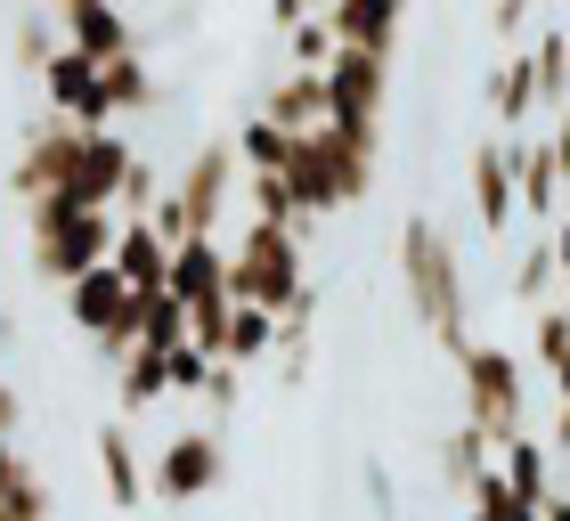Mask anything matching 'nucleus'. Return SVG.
I'll use <instances>...</instances> for the list:
<instances>
[{
  "mask_svg": "<svg viewBox=\"0 0 570 521\" xmlns=\"http://www.w3.org/2000/svg\"><path fill=\"white\" fill-rule=\"evenodd\" d=\"M392 245H400V285H407V309H416L424 334L456 358V351H464V260H456V245H449V228L424 220V213H407Z\"/></svg>",
  "mask_w": 570,
  "mask_h": 521,
  "instance_id": "1",
  "label": "nucleus"
},
{
  "mask_svg": "<svg viewBox=\"0 0 570 521\" xmlns=\"http://www.w3.org/2000/svg\"><path fill=\"white\" fill-rule=\"evenodd\" d=\"M115 204H82V196H41V204H24V253H33V277L49 285H66V277H82L98 269V260L115 253Z\"/></svg>",
  "mask_w": 570,
  "mask_h": 521,
  "instance_id": "2",
  "label": "nucleus"
},
{
  "mask_svg": "<svg viewBox=\"0 0 570 521\" xmlns=\"http://www.w3.org/2000/svg\"><path fill=\"white\" fill-rule=\"evenodd\" d=\"M302 245H309V237H302L294 220H245V237L228 245V294H237V302H262V309H277V318H285V309L309 294V269H302L309 253H302Z\"/></svg>",
  "mask_w": 570,
  "mask_h": 521,
  "instance_id": "3",
  "label": "nucleus"
},
{
  "mask_svg": "<svg viewBox=\"0 0 570 521\" xmlns=\"http://www.w3.org/2000/svg\"><path fill=\"white\" fill-rule=\"evenodd\" d=\"M456 383H464V424L473 432H489V440L530 432V367H522V351L464 343L456 351Z\"/></svg>",
  "mask_w": 570,
  "mask_h": 521,
  "instance_id": "4",
  "label": "nucleus"
},
{
  "mask_svg": "<svg viewBox=\"0 0 570 521\" xmlns=\"http://www.w3.org/2000/svg\"><path fill=\"white\" fill-rule=\"evenodd\" d=\"M383 115H392V58L334 41V58H326V122L358 130V139H383Z\"/></svg>",
  "mask_w": 570,
  "mask_h": 521,
  "instance_id": "5",
  "label": "nucleus"
},
{
  "mask_svg": "<svg viewBox=\"0 0 570 521\" xmlns=\"http://www.w3.org/2000/svg\"><path fill=\"white\" fill-rule=\"evenodd\" d=\"M58 294H66V318H73V334H82V343H90L98 358H122V351H131V309H139V294L122 285V269H115V260H98V269L66 277Z\"/></svg>",
  "mask_w": 570,
  "mask_h": 521,
  "instance_id": "6",
  "label": "nucleus"
},
{
  "mask_svg": "<svg viewBox=\"0 0 570 521\" xmlns=\"http://www.w3.org/2000/svg\"><path fill=\"white\" fill-rule=\"evenodd\" d=\"M464 188H473V228L489 245H505L513 220H522V196H513V139H505V130L473 139V155H464Z\"/></svg>",
  "mask_w": 570,
  "mask_h": 521,
  "instance_id": "7",
  "label": "nucleus"
},
{
  "mask_svg": "<svg viewBox=\"0 0 570 521\" xmlns=\"http://www.w3.org/2000/svg\"><path fill=\"white\" fill-rule=\"evenodd\" d=\"M513 196H522V228H554L570 213V179H562L554 130H513Z\"/></svg>",
  "mask_w": 570,
  "mask_h": 521,
  "instance_id": "8",
  "label": "nucleus"
},
{
  "mask_svg": "<svg viewBox=\"0 0 570 521\" xmlns=\"http://www.w3.org/2000/svg\"><path fill=\"white\" fill-rule=\"evenodd\" d=\"M41 98H49V115H66V122H115V98H107V58H90V49H58V58L41 66Z\"/></svg>",
  "mask_w": 570,
  "mask_h": 521,
  "instance_id": "9",
  "label": "nucleus"
},
{
  "mask_svg": "<svg viewBox=\"0 0 570 521\" xmlns=\"http://www.w3.org/2000/svg\"><path fill=\"white\" fill-rule=\"evenodd\" d=\"M147 489H155V498H171V505L213 498V489H220V440L213 432H171L164 456L147 464Z\"/></svg>",
  "mask_w": 570,
  "mask_h": 521,
  "instance_id": "10",
  "label": "nucleus"
},
{
  "mask_svg": "<svg viewBox=\"0 0 570 521\" xmlns=\"http://www.w3.org/2000/svg\"><path fill=\"white\" fill-rule=\"evenodd\" d=\"M58 24H66L73 49H90V58H131V49H147V33L131 24L122 0H66Z\"/></svg>",
  "mask_w": 570,
  "mask_h": 521,
  "instance_id": "11",
  "label": "nucleus"
},
{
  "mask_svg": "<svg viewBox=\"0 0 570 521\" xmlns=\"http://www.w3.org/2000/svg\"><path fill=\"white\" fill-rule=\"evenodd\" d=\"M253 115H269L277 130H318L326 122V66H285L277 58V73L262 82V107Z\"/></svg>",
  "mask_w": 570,
  "mask_h": 521,
  "instance_id": "12",
  "label": "nucleus"
},
{
  "mask_svg": "<svg viewBox=\"0 0 570 521\" xmlns=\"http://www.w3.org/2000/svg\"><path fill=\"white\" fill-rule=\"evenodd\" d=\"M481 98H489V115H498L505 139H513V130H530L538 115H547V107H538V58H530V49H505V58L489 66Z\"/></svg>",
  "mask_w": 570,
  "mask_h": 521,
  "instance_id": "13",
  "label": "nucleus"
},
{
  "mask_svg": "<svg viewBox=\"0 0 570 521\" xmlns=\"http://www.w3.org/2000/svg\"><path fill=\"white\" fill-rule=\"evenodd\" d=\"M107 260L122 269V285H131V294H164V285H171V237H164L155 220H122Z\"/></svg>",
  "mask_w": 570,
  "mask_h": 521,
  "instance_id": "14",
  "label": "nucleus"
},
{
  "mask_svg": "<svg viewBox=\"0 0 570 521\" xmlns=\"http://www.w3.org/2000/svg\"><path fill=\"white\" fill-rule=\"evenodd\" d=\"M326 24H334L343 49H383V58H392L400 33H407V0H334Z\"/></svg>",
  "mask_w": 570,
  "mask_h": 521,
  "instance_id": "15",
  "label": "nucleus"
},
{
  "mask_svg": "<svg viewBox=\"0 0 570 521\" xmlns=\"http://www.w3.org/2000/svg\"><path fill=\"white\" fill-rule=\"evenodd\" d=\"M171 294H179V302L228 294V237H179V245H171Z\"/></svg>",
  "mask_w": 570,
  "mask_h": 521,
  "instance_id": "16",
  "label": "nucleus"
},
{
  "mask_svg": "<svg viewBox=\"0 0 570 521\" xmlns=\"http://www.w3.org/2000/svg\"><path fill=\"white\" fill-rule=\"evenodd\" d=\"M505 294L538 309V302H562V253H554V228H530L522 253H513V277H505Z\"/></svg>",
  "mask_w": 570,
  "mask_h": 521,
  "instance_id": "17",
  "label": "nucleus"
},
{
  "mask_svg": "<svg viewBox=\"0 0 570 521\" xmlns=\"http://www.w3.org/2000/svg\"><path fill=\"white\" fill-rule=\"evenodd\" d=\"M98 473H107V498L115 505H139L147 498V464H139V449H131V432H122V424L98 432Z\"/></svg>",
  "mask_w": 570,
  "mask_h": 521,
  "instance_id": "18",
  "label": "nucleus"
},
{
  "mask_svg": "<svg viewBox=\"0 0 570 521\" xmlns=\"http://www.w3.org/2000/svg\"><path fill=\"white\" fill-rule=\"evenodd\" d=\"M269 351H277V309L237 302V309H228V343H220V358H228V367H253V358H269Z\"/></svg>",
  "mask_w": 570,
  "mask_h": 521,
  "instance_id": "19",
  "label": "nucleus"
},
{
  "mask_svg": "<svg viewBox=\"0 0 570 521\" xmlns=\"http://www.w3.org/2000/svg\"><path fill=\"white\" fill-rule=\"evenodd\" d=\"M522 24H530V0H498V9H489V33L498 41H513Z\"/></svg>",
  "mask_w": 570,
  "mask_h": 521,
  "instance_id": "20",
  "label": "nucleus"
},
{
  "mask_svg": "<svg viewBox=\"0 0 570 521\" xmlns=\"http://www.w3.org/2000/svg\"><path fill=\"white\" fill-rule=\"evenodd\" d=\"M547 130H554V155H562V179H570V107H562V115H554Z\"/></svg>",
  "mask_w": 570,
  "mask_h": 521,
  "instance_id": "21",
  "label": "nucleus"
},
{
  "mask_svg": "<svg viewBox=\"0 0 570 521\" xmlns=\"http://www.w3.org/2000/svg\"><path fill=\"white\" fill-rule=\"evenodd\" d=\"M547 383H554V400H562V407H570V351H562V367H554V375H547Z\"/></svg>",
  "mask_w": 570,
  "mask_h": 521,
  "instance_id": "22",
  "label": "nucleus"
},
{
  "mask_svg": "<svg viewBox=\"0 0 570 521\" xmlns=\"http://www.w3.org/2000/svg\"><path fill=\"white\" fill-rule=\"evenodd\" d=\"M547 521H570V489H554V498H547Z\"/></svg>",
  "mask_w": 570,
  "mask_h": 521,
  "instance_id": "23",
  "label": "nucleus"
},
{
  "mask_svg": "<svg viewBox=\"0 0 570 521\" xmlns=\"http://www.w3.org/2000/svg\"><path fill=\"white\" fill-rule=\"evenodd\" d=\"M309 9H334V0H309Z\"/></svg>",
  "mask_w": 570,
  "mask_h": 521,
  "instance_id": "24",
  "label": "nucleus"
}]
</instances>
